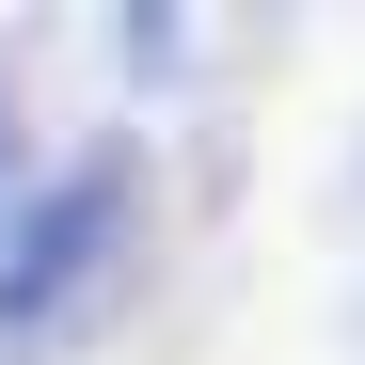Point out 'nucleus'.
I'll list each match as a JSON object with an SVG mask.
<instances>
[{"label":"nucleus","mask_w":365,"mask_h":365,"mask_svg":"<svg viewBox=\"0 0 365 365\" xmlns=\"http://www.w3.org/2000/svg\"><path fill=\"white\" fill-rule=\"evenodd\" d=\"M143 255V143L128 128H96L32 175V207L0 222V365H32V349H64L111 286H128Z\"/></svg>","instance_id":"f257e3e1"},{"label":"nucleus","mask_w":365,"mask_h":365,"mask_svg":"<svg viewBox=\"0 0 365 365\" xmlns=\"http://www.w3.org/2000/svg\"><path fill=\"white\" fill-rule=\"evenodd\" d=\"M111 48H128V80H191V64H207V32H191V16H128Z\"/></svg>","instance_id":"f03ea898"},{"label":"nucleus","mask_w":365,"mask_h":365,"mask_svg":"<svg viewBox=\"0 0 365 365\" xmlns=\"http://www.w3.org/2000/svg\"><path fill=\"white\" fill-rule=\"evenodd\" d=\"M32 175H48V159H32V111H16V80H0V222L32 207Z\"/></svg>","instance_id":"7ed1b4c3"}]
</instances>
